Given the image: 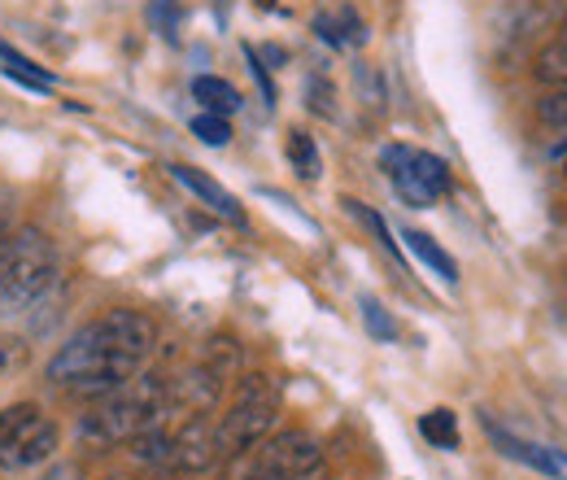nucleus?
<instances>
[{"instance_id":"nucleus-1","label":"nucleus","mask_w":567,"mask_h":480,"mask_svg":"<svg viewBox=\"0 0 567 480\" xmlns=\"http://www.w3.org/2000/svg\"><path fill=\"white\" fill-rule=\"evenodd\" d=\"M157 349V324L144 310H105L101 319L83 324L71 341L49 358V380L74 398H110L118 394L144 358Z\"/></svg>"},{"instance_id":"nucleus-2","label":"nucleus","mask_w":567,"mask_h":480,"mask_svg":"<svg viewBox=\"0 0 567 480\" xmlns=\"http://www.w3.org/2000/svg\"><path fill=\"white\" fill-rule=\"evenodd\" d=\"M166 415H171V376L166 371H136L118 394L101 398L83 415L74 432H79V441L110 450V446H127L132 437L166 423Z\"/></svg>"},{"instance_id":"nucleus-3","label":"nucleus","mask_w":567,"mask_h":480,"mask_svg":"<svg viewBox=\"0 0 567 480\" xmlns=\"http://www.w3.org/2000/svg\"><path fill=\"white\" fill-rule=\"evenodd\" d=\"M58 284V249L35 227L22 223L0 245V319H18L35 310Z\"/></svg>"},{"instance_id":"nucleus-4","label":"nucleus","mask_w":567,"mask_h":480,"mask_svg":"<svg viewBox=\"0 0 567 480\" xmlns=\"http://www.w3.org/2000/svg\"><path fill=\"white\" fill-rule=\"evenodd\" d=\"M276 419H280V385H276L271 376H262V371L240 376L231 407H227V415L214 423L218 455H223V459H236V455L254 450L258 441L271 437Z\"/></svg>"},{"instance_id":"nucleus-5","label":"nucleus","mask_w":567,"mask_h":480,"mask_svg":"<svg viewBox=\"0 0 567 480\" xmlns=\"http://www.w3.org/2000/svg\"><path fill=\"white\" fill-rule=\"evenodd\" d=\"M62 432L35 402H18L0 411V472H27L53 463Z\"/></svg>"},{"instance_id":"nucleus-6","label":"nucleus","mask_w":567,"mask_h":480,"mask_svg":"<svg viewBox=\"0 0 567 480\" xmlns=\"http://www.w3.org/2000/svg\"><path fill=\"white\" fill-rule=\"evenodd\" d=\"M380 166H384V175L393 180L398 197L415 210L436 206V202L450 193V184H454V180H450V166H445L436 153H427V149L393 144V149L380 153Z\"/></svg>"},{"instance_id":"nucleus-7","label":"nucleus","mask_w":567,"mask_h":480,"mask_svg":"<svg viewBox=\"0 0 567 480\" xmlns=\"http://www.w3.org/2000/svg\"><path fill=\"white\" fill-rule=\"evenodd\" d=\"M236 459H245L249 468H258V472H271V477L280 480H310L319 468H323V446L310 437V432H276V437H267V441H258L254 450H245V455H236Z\"/></svg>"},{"instance_id":"nucleus-8","label":"nucleus","mask_w":567,"mask_h":480,"mask_svg":"<svg viewBox=\"0 0 567 480\" xmlns=\"http://www.w3.org/2000/svg\"><path fill=\"white\" fill-rule=\"evenodd\" d=\"M218 441H214V423L206 415L197 419H184L175 432H171V477H202L218 463Z\"/></svg>"},{"instance_id":"nucleus-9","label":"nucleus","mask_w":567,"mask_h":480,"mask_svg":"<svg viewBox=\"0 0 567 480\" xmlns=\"http://www.w3.org/2000/svg\"><path fill=\"white\" fill-rule=\"evenodd\" d=\"M227 380L206 367V362H193L179 380H171V415H184V419H197V415H210L223 398Z\"/></svg>"},{"instance_id":"nucleus-10","label":"nucleus","mask_w":567,"mask_h":480,"mask_svg":"<svg viewBox=\"0 0 567 480\" xmlns=\"http://www.w3.org/2000/svg\"><path fill=\"white\" fill-rule=\"evenodd\" d=\"M485 428H489L494 446L506 459H515V463H524V468H533V472H542V477H550V480H567L564 450L542 446V441H528V437H515V432H506V428H497V423H485Z\"/></svg>"},{"instance_id":"nucleus-11","label":"nucleus","mask_w":567,"mask_h":480,"mask_svg":"<svg viewBox=\"0 0 567 480\" xmlns=\"http://www.w3.org/2000/svg\"><path fill=\"white\" fill-rule=\"evenodd\" d=\"M171 175H175V180H179V184H184V188H188L197 202H206L214 214H223L227 223H245V210H240V202H236V197H231L223 184H214L210 175H202L197 166H184V162H175V166H171Z\"/></svg>"},{"instance_id":"nucleus-12","label":"nucleus","mask_w":567,"mask_h":480,"mask_svg":"<svg viewBox=\"0 0 567 480\" xmlns=\"http://www.w3.org/2000/svg\"><path fill=\"white\" fill-rule=\"evenodd\" d=\"M193 96L206 105V114H236L240 110V92L227 83V79H218V74H197L193 79Z\"/></svg>"},{"instance_id":"nucleus-13","label":"nucleus","mask_w":567,"mask_h":480,"mask_svg":"<svg viewBox=\"0 0 567 480\" xmlns=\"http://www.w3.org/2000/svg\"><path fill=\"white\" fill-rule=\"evenodd\" d=\"M402 241H406V245H411V254H415L424 267H432V272L441 275L445 284H454V279H458V263H454V258H450V254H445V249H441V245H436L427 232L406 227V232H402Z\"/></svg>"},{"instance_id":"nucleus-14","label":"nucleus","mask_w":567,"mask_h":480,"mask_svg":"<svg viewBox=\"0 0 567 480\" xmlns=\"http://www.w3.org/2000/svg\"><path fill=\"white\" fill-rule=\"evenodd\" d=\"M0 62H4L0 70H4L9 79H18L22 88H31V92H53V74H49V70H40L31 58H22L18 49H9L4 40H0Z\"/></svg>"},{"instance_id":"nucleus-15","label":"nucleus","mask_w":567,"mask_h":480,"mask_svg":"<svg viewBox=\"0 0 567 480\" xmlns=\"http://www.w3.org/2000/svg\"><path fill=\"white\" fill-rule=\"evenodd\" d=\"M127 446H132V459L141 468H166L171 463V428L166 423H157V428H148L141 437H132Z\"/></svg>"},{"instance_id":"nucleus-16","label":"nucleus","mask_w":567,"mask_h":480,"mask_svg":"<svg viewBox=\"0 0 567 480\" xmlns=\"http://www.w3.org/2000/svg\"><path fill=\"white\" fill-rule=\"evenodd\" d=\"M420 432H424L427 446H436V450H458V419H454V411H445V407L427 411L420 419Z\"/></svg>"},{"instance_id":"nucleus-17","label":"nucleus","mask_w":567,"mask_h":480,"mask_svg":"<svg viewBox=\"0 0 567 480\" xmlns=\"http://www.w3.org/2000/svg\"><path fill=\"white\" fill-rule=\"evenodd\" d=\"M533 74L542 79V83H567V35H555L542 53H537V62H533Z\"/></svg>"},{"instance_id":"nucleus-18","label":"nucleus","mask_w":567,"mask_h":480,"mask_svg":"<svg viewBox=\"0 0 567 480\" xmlns=\"http://www.w3.org/2000/svg\"><path fill=\"white\" fill-rule=\"evenodd\" d=\"M288 162H292V171H297L301 180H319V171H323L319 149H315V140L306 136V132H292V136H288Z\"/></svg>"},{"instance_id":"nucleus-19","label":"nucleus","mask_w":567,"mask_h":480,"mask_svg":"<svg viewBox=\"0 0 567 480\" xmlns=\"http://www.w3.org/2000/svg\"><path fill=\"white\" fill-rule=\"evenodd\" d=\"M206 367H214L223 380H231L236 371H240V345L231 341V337H210L206 345V358H202Z\"/></svg>"},{"instance_id":"nucleus-20","label":"nucleus","mask_w":567,"mask_h":480,"mask_svg":"<svg viewBox=\"0 0 567 480\" xmlns=\"http://www.w3.org/2000/svg\"><path fill=\"white\" fill-rule=\"evenodd\" d=\"M362 324H367V333H371L375 341H398V337H402L398 319H393L375 297H362Z\"/></svg>"},{"instance_id":"nucleus-21","label":"nucleus","mask_w":567,"mask_h":480,"mask_svg":"<svg viewBox=\"0 0 567 480\" xmlns=\"http://www.w3.org/2000/svg\"><path fill=\"white\" fill-rule=\"evenodd\" d=\"M193 136L202 140V144H214V149H218V144L231 140V123H227L223 114H197V119H193Z\"/></svg>"},{"instance_id":"nucleus-22","label":"nucleus","mask_w":567,"mask_h":480,"mask_svg":"<svg viewBox=\"0 0 567 480\" xmlns=\"http://www.w3.org/2000/svg\"><path fill=\"white\" fill-rule=\"evenodd\" d=\"M346 206H350V214H358V218H362V223H367V227H371V232H375V236H380V245H384V249H389V254H393V258H398V254H402V249H398V241H393V236H389V223H384V218H380V214H375V210H367V206H362V202H354V197H350V202H346Z\"/></svg>"},{"instance_id":"nucleus-23","label":"nucleus","mask_w":567,"mask_h":480,"mask_svg":"<svg viewBox=\"0 0 567 480\" xmlns=\"http://www.w3.org/2000/svg\"><path fill=\"white\" fill-rule=\"evenodd\" d=\"M537 119L546 127H567V92H546L537 101Z\"/></svg>"},{"instance_id":"nucleus-24","label":"nucleus","mask_w":567,"mask_h":480,"mask_svg":"<svg viewBox=\"0 0 567 480\" xmlns=\"http://www.w3.org/2000/svg\"><path fill=\"white\" fill-rule=\"evenodd\" d=\"M27 358H31L27 341H18V337H0V371H18V367H27Z\"/></svg>"},{"instance_id":"nucleus-25","label":"nucleus","mask_w":567,"mask_h":480,"mask_svg":"<svg viewBox=\"0 0 567 480\" xmlns=\"http://www.w3.org/2000/svg\"><path fill=\"white\" fill-rule=\"evenodd\" d=\"M306 96H310L306 105H310L315 114H323V119H332V114H337V105H332V88H328L323 79H310V88H306Z\"/></svg>"},{"instance_id":"nucleus-26","label":"nucleus","mask_w":567,"mask_h":480,"mask_svg":"<svg viewBox=\"0 0 567 480\" xmlns=\"http://www.w3.org/2000/svg\"><path fill=\"white\" fill-rule=\"evenodd\" d=\"M44 480H83V468L71 459H53V468L44 472Z\"/></svg>"},{"instance_id":"nucleus-27","label":"nucleus","mask_w":567,"mask_h":480,"mask_svg":"<svg viewBox=\"0 0 567 480\" xmlns=\"http://www.w3.org/2000/svg\"><path fill=\"white\" fill-rule=\"evenodd\" d=\"M245 58H249V67H254V74H258V83H262V92H267V101L276 105V83H271V74H267V67L258 62V53H254V49H245Z\"/></svg>"},{"instance_id":"nucleus-28","label":"nucleus","mask_w":567,"mask_h":480,"mask_svg":"<svg viewBox=\"0 0 567 480\" xmlns=\"http://www.w3.org/2000/svg\"><path fill=\"white\" fill-rule=\"evenodd\" d=\"M9 232H13V227H9V214H4V206H0V245H4Z\"/></svg>"},{"instance_id":"nucleus-29","label":"nucleus","mask_w":567,"mask_h":480,"mask_svg":"<svg viewBox=\"0 0 567 480\" xmlns=\"http://www.w3.org/2000/svg\"><path fill=\"white\" fill-rule=\"evenodd\" d=\"M550 157H555V162H564V166H567V140H564V144H555V149H550Z\"/></svg>"},{"instance_id":"nucleus-30","label":"nucleus","mask_w":567,"mask_h":480,"mask_svg":"<svg viewBox=\"0 0 567 480\" xmlns=\"http://www.w3.org/2000/svg\"><path fill=\"white\" fill-rule=\"evenodd\" d=\"M166 480H193V477H166Z\"/></svg>"},{"instance_id":"nucleus-31","label":"nucleus","mask_w":567,"mask_h":480,"mask_svg":"<svg viewBox=\"0 0 567 480\" xmlns=\"http://www.w3.org/2000/svg\"><path fill=\"white\" fill-rule=\"evenodd\" d=\"M559 35H567V22H564V31H559Z\"/></svg>"},{"instance_id":"nucleus-32","label":"nucleus","mask_w":567,"mask_h":480,"mask_svg":"<svg viewBox=\"0 0 567 480\" xmlns=\"http://www.w3.org/2000/svg\"><path fill=\"white\" fill-rule=\"evenodd\" d=\"M105 480H118V477H105Z\"/></svg>"}]
</instances>
